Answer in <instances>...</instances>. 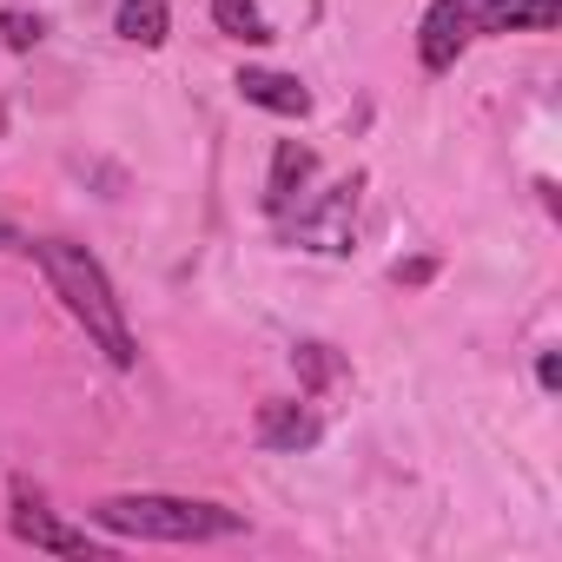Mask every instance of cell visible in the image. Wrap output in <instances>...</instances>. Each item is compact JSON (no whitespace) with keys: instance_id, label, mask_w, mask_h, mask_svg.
Instances as JSON below:
<instances>
[{"instance_id":"7a4b0ae2","label":"cell","mask_w":562,"mask_h":562,"mask_svg":"<svg viewBox=\"0 0 562 562\" xmlns=\"http://www.w3.org/2000/svg\"><path fill=\"white\" fill-rule=\"evenodd\" d=\"M93 522L113 529V536H139V542H218V536H238V529H245V516L225 509V503L159 496V490L93 503Z\"/></svg>"},{"instance_id":"9c48e42d","label":"cell","mask_w":562,"mask_h":562,"mask_svg":"<svg viewBox=\"0 0 562 562\" xmlns=\"http://www.w3.org/2000/svg\"><path fill=\"white\" fill-rule=\"evenodd\" d=\"M305 179H312V146H299V139H278V153H271V179H265V205H271L278 218H285Z\"/></svg>"},{"instance_id":"52a82bcc","label":"cell","mask_w":562,"mask_h":562,"mask_svg":"<svg viewBox=\"0 0 562 562\" xmlns=\"http://www.w3.org/2000/svg\"><path fill=\"white\" fill-rule=\"evenodd\" d=\"M562 21V0H476L470 27L476 34H549Z\"/></svg>"},{"instance_id":"7c38bea8","label":"cell","mask_w":562,"mask_h":562,"mask_svg":"<svg viewBox=\"0 0 562 562\" xmlns=\"http://www.w3.org/2000/svg\"><path fill=\"white\" fill-rule=\"evenodd\" d=\"M0 34H8V47H14V54H27V47H41L47 21H41V14H0Z\"/></svg>"},{"instance_id":"3957f363","label":"cell","mask_w":562,"mask_h":562,"mask_svg":"<svg viewBox=\"0 0 562 562\" xmlns=\"http://www.w3.org/2000/svg\"><path fill=\"white\" fill-rule=\"evenodd\" d=\"M8 529L21 536V542H34V549H47V555H87V562H106L113 549L106 542H93L87 529H67L41 496H27V490H14V509H8Z\"/></svg>"},{"instance_id":"8fae6325","label":"cell","mask_w":562,"mask_h":562,"mask_svg":"<svg viewBox=\"0 0 562 562\" xmlns=\"http://www.w3.org/2000/svg\"><path fill=\"white\" fill-rule=\"evenodd\" d=\"M212 21H218V34H232V41H251V47L271 41V21L258 14V0H212Z\"/></svg>"},{"instance_id":"8992f818","label":"cell","mask_w":562,"mask_h":562,"mask_svg":"<svg viewBox=\"0 0 562 562\" xmlns=\"http://www.w3.org/2000/svg\"><path fill=\"white\" fill-rule=\"evenodd\" d=\"M318 437H325V424H318V411H312V404H285V397L258 404V443H265V450L299 457V450H312Z\"/></svg>"},{"instance_id":"30bf717a","label":"cell","mask_w":562,"mask_h":562,"mask_svg":"<svg viewBox=\"0 0 562 562\" xmlns=\"http://www.w3.org/2000/svg\"><path fill=\"white\" fill-rule=\"evenodd\" d=\"M133 47H166L172 34V8L166 0H120V21H113Z\"/></svg>"},{"instance_id":"5bb4252c","label":"cell","mask_w":562,"mask_h":562,"mask_svg":"<svg viewBox=\"0 0 562 562\" xmlns=\"http://www.w3.org/2000/svg\"><path fill=\"white\" fill-rule=\"evenodd\" d=\"M0 245H8V251H27V238H21V232H14L8 218H0Z\"/></svg>"},{"instance_id":"4fadbf2b","label":"cell","mask_w":562,"mask_h":562,"mask_svg":"<svg viewBox=\"0 0 562 562\" xmlns=\"http://www.w3.org/2000/svg\"><path fill=\"white\" fill-rule=\"evenodd\" d=\"M536 378H542V391H555V384H562V364H555V351H542V364H536Z\"/></svg>"},{"instance_id":"277c9868","label":"cell","mask_w":562,"mask_h":562,"mask_svg":"<svg viewBox=\"0 0 562 562\" xmlns=\"http://www.w3.org/2000/svg\"><path fill=\"white\" fill-rule=\"evenodd\" d=\"M470 0H430V14H424V27H417V60H424V74H450L457 60H463V47H470Z\"/></svg>"},{"instance_id":"5b68a950","label":"cell","mask_w":562,"mask_h":562,"mask_svg":"<svg viewBox=\"0 0 562 562\" xmlns=\"http://www.w3.org/2000/svg\"><path fill=\"white\" fill-rule=\"evenodd\" d=\"M351 212H358V179L331 186V199H325L318 212H299L292 238L312 245V251H351Z\"/></svg>"},{"instance_id":"ba28073f","label":"cell","mask_w":562,"mask_h":562,"mask_svg":"<svg viewBox=\"0 0 562 562\" xmlns=\"http://www.w3.org/2000/svg\"><path fill=\"white\" fill-rule=\"evenodd\" d=\"M251 106H265V113H285V120H305L312 113V93L292 80V74H271V67H245L238 80H232Z\"/></svg>"},{"instance_id":"6da1fadb","label":"cell","mask_w":562,"mask_h":562,"mask_svg":"<svg viewBox=\"0 0 562 562\" xmlns=\"http://www.w3.org/2000/svg\"><path fill=\"white\" fill-rule=\"evenodd\" d=\"M27 251L41 258L54 299H60V305L80 318V331L106 351V364H113V371H133V364H139V338H133V325H126V312H120V299H113V285H106L100 258H93L87 245H74V238H27Z\"/></svg>"}]
</instances>
